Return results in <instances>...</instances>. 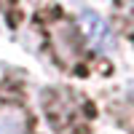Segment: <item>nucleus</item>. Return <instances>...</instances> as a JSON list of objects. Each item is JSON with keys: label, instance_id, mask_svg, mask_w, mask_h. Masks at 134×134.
I'll use <instances>...</instances> for the list:
<instances>
[{"label": "nucleus", "instance_id": "1", "mask_svg": "<svg viewBox=\"0 0 134 134\" xmlns=\"http://www.w3.org/2000/svg\"><path fill=\"white\" fill-rule=\"evenodd\" d=\"M38 27H40L43 38L48 43V51H51L54 62L59 67H64L67 72L78 70V64H83L86 57H91V48H88L81 27L62 8H57V5L43 8L38 14Z\"/></svg>", "mask_w": 134, "mask_h": 134}, {"label": "nucleus", "instance_id": "2", "mask_svg": "<svg viewBox=\"0 0 134 134\" xmlns=\"http://www.w3.org/2000/svg\"><path fill=\"white\" fill-rule=\"evenodd\" d=\"M27 118H24V110L8 105L5 110H0V134H21Z\"/></svg>", "mask_w": 134, "mask_h": 134}]
</instances>
